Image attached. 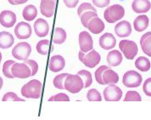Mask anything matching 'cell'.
Returning <instances> with one entry per match:
<instances>
[{
  "instance_id": "cell-35",
  "label": "cell",
  "mask_w": 151,
  "mask_h": 120,
  "mask_svg": "<svg viewBox=\"0 0 151 120\" xmlns=\"http://www.w3.org/2000/svg\"><path fill=\"white\" fill-rule=\"evenodd\" d=\"M107 68H109V67H107V66H101L100 67H99V68L95 71V79H96L98 84L104 85L103 73L106 70Z\"/></svg>"
},
{
  "instance_id": "cell-38",
  "label": "cell",
  "mask_w": 151,
  "mask_h": 120,
  "mask_svg": "<svg viewBox=\"0 0 151 120\" xmlns=\"http://www.w3.org/2000/svg\"><path fill=\"white\" fill-rule=\"evenodd\" d=\"M48 101H70V97L66 94L64 93H59L55 95L51 96Z\"/></svg>"
},
{
  "instance_id": "cell-41",
  "label": "cell",
  "mask_w": 151,
  "mask_h": 120,
  "mask_svg": "<svg viewBox=\"0 0 151 120\" xmlns=\"http://www.w3.org/2000/svg\"><path fill=\"white\" fill-rule=\"evenodd\" d=\"M110 0H93V4L98 8H104L110 5Z\"/></svg>"
},
{
  "instance_id": "cell-9",
  "label": "cell",
  "mask_w": 151,
  "mask_h": 120,
  "mask_svg": "<svg viewBox=\"0 0 151 120\" xmlns=\"http://www.w3.org/2000/svg\"><path fill=\"white\" fill-rule=\"evenodd\" d=\"M11 72L14 78H27L32 77V70L27 63L14 62L11 68Z\"/></svg>"
},
{
  "instance_id": "cell-12",
  "label": "cell",
  "mask_w": 151,
  "mask_h": 120,
  "mask_svg": "<svg viewBox=\"0 0 151 120\" xmlns=\"http://www.w3.org/2000/svg\"><path fill=\"white\" fill-rule=\"evenodd\" d=\"M16 22V14L11 10H4L0 13V24L6 27L10 28Z\"/></svg>"
},
{
  "instance_id": "cell-23",
  "label": "cell",
  "mask_w": 151,
  "mask_h": 120,
  "mask_svg": "<svg viewBox=\"0 0 151 120\" xmlns=\"http://www.w3.org/2000/svg\"><path fill=\"white\" fill-rule=\"evenodd\" d=\"M140 46L144 54L151 57V32H148L141 37Z\"/></svg>"
},
{
  "instance_id": "cell-42",
  "label": "cell",
  "mask_w": 151,
  "mask_h": 120,
  "mask_svg": "<svg viewBox=\"0 0 151 120\" xmlns=\"http://www.w3.org/2000/svg\"><path fill=\"white\" fill-rule=\"evenodd\" d=\"M63 1H64V4H65V6L69 9L75 8L79 2V0H63Z\"/></svg>"
},
{
  "instance_id": "cell-46",
  "label": "cell",
  "mask_w": 151,
  "mask_h": 120,
  "mask_svg": "<svg viewBox=\"0 0 151 120\" xmlns=\"http://www.w3.org/2000/svg\"><path fill=\"white\" fill-rule=\"evenodd\" d=\"M55 1H57V0H55Z\"/></svg>"
},
{
  "instance_id": "cell-26",
  "label": "cell",
  "mask_w": 151,
  "mask_h": 120,
  "mask_svg": "<svg viewBox=\"0 0 151 120\" xmlns=\"http://www.w3.org/2000/svg\"><path fill=\"white\" fill-rule=\"evenodd\" d=\"M37 15V9L32 4H29L24 8L22 11L23 18L27 21H32Z\"/></svg>"
},
{
  "instance_id": "cell-39",
  "label": "cell",
  "mask_w": 151,
  "mask_h": 120,
  "mask_svg": "<svg viewBox=\"0 0 151 120\" xmlns=\"http://www.w3.org/2000/svg\"><path fill=\"white\" fill-rule=\"evenodd\" d=\"M25 63H27L30 67L31 70H32V77L35 76L37 73L38 71V64L37 63V61H35L34 60H27L25 61Z\"/></svg>"
},
{
  "instance_id": "cell-25",
  "label": "cell",
  "mask_w": 151,
  "mask_h": 120,
  "mask_svg": "<svg viewBox=\"0 0 151 120\" xmlns=\"http://www.w3.org/2000/svg\"><path fill=\"white\" fill-rule=\"evenodd\" d=\"M66 38H67V34L65 29L61 27H56L54 30L53 36H52L53 43H55L56 44H62L66 40Z\"/></svg>"
},
{
  "instance_id": "cell-24",
  "label": "cell",
  "mask_w": 151,
  "mask_h": 120,
  "mask_svg": "<svg viewBox=\"0 0 151 120\" xmlns=\"http://www.w3.org/2000/svg\"><path fill=\"white\" fill-rule=\"evenodd\" d=\"M104 85L117 84L119 82V75L110 67L107 68L103 73Z\"/></svg>"
},
{
  "instance_id": "cell-45",
  "label": "cell",
  "mask_w": 151,
  "mask_h": 120,
  "mask_svg": "<svg viewBox=\"0 0 151 120\" xmlns=\"http://www.w3.org/2000/svg\"><path fill=\"white\" fill-rule=\"evenodd\" d=\"M1 61H2V54L0 52V63H1Z\"/></svg>"
},
{
  "instance_id": "cell-11",
  "label": "cell",
  "mask_w": 151,
  "mask_h": 120,
  "mask_svg": "<svg viewBox=\"0 0 151 120\" xmlns=\"http://www.w3.org/2000/svg\"><path fill=\"white\" fill-rule=\"evenodd\" d=\"M79 46L80 50L84 53H88L93 48V40L89 33L83 31L79 34Z\"/></svg>"
},
{
  "instance_id": "cell-20",
  "label": "cell",
  "mask_w": 151,
  "mask_h": 120,
  "mask_svg": "<svg viewBox=\"0 0 151 120\" xmlns=\"http://www.w3.org/2000/svg\"><path fill=\"white\" fill-rule=\"evenodd\" d=\"M14 43V38L13 35L9 33L3 31L0 33V48L3 50H6L10 48Z\"/></svg>"
},
{
  "instance_id": "cell-2",
  "label": "cell",
  "mask_w": 151,
  "mask_h": 120,
  "mask_svg": "<svg viewBox=\"0 0 151 120\" xmlns=\"http://www.w3.org/2000/svg\"><path fill=\"white\" fill-rule=\"evenodd\" d=\"M125 15V9L120 4H114L108 7L104 12V18L109 23H115L122 19Z\"/></svg>"
},
{
  "instance_id": "cell-31",
  "label": "cell",
  "mask_w": 151,
  "mask_h": 120,
  "mask_svg": "<svg viewBox=\"0 0 151 120\" xmlns=\"http://www.w3.org/2000/svg\"><path fill=\"white\" fill-rule=\"evenodd\" d=\"M67 75H68V73H62V74L56 76L54 78L53 84L56 89L61 90H65V78L67 77Z\"/></svg>"
},
{
  "instance_id": "cell-10",
  "label": "cell",
  "mask_w": 151,
  "mask_h": 120,
  "mask_svg": "<svg viewBox=\"0 0 151 120\" xmlns=\"http://www.w3.org/2000/svg\"><path fill=\"white\" fill-rule=\"evenodd\" d=\"M32 33V27L27 22L21 21L14 27V35L19 39H27L29 38Z\"/></svg>"
},
{
  "instance_id": "cell-17",
  "label": "cell",
  "mask_w": 151,
  "mask_h": 120,
  "mask_svg": "<svg viewBox=\"0 0 151 120\" xmlns=\"http://www.w3.org/2000/svg\"><path fill=\"white\" fill-rule=\"evenodd\" d=\"M115 33L119 38H127L132 33V27L130 22L127 21H122L117 23L115 27Z\"/></svg>"
},
{
  "instance_id": "cell-28",
  "label": "cell",
  "mask_w": 151,
  "mask_h": 120,
  "mask_svg": "<svg viewBox=\"0 0 151 120\" xmlns=\"http://www.w3.org/2000/svg\"><path fill=\"white\" fill-rule=\"evenodd\" d=\"M49 41L48 39H43L37 43V46H36V50L37 51L38 54L42 55V56H46L48 54L49 51Z\"/></svg>"
},
{
  "instance_id": "cell-18",
  "label": "cell",
  "mask_w": 151,
  "mask_h": 120,
  "mask_svg": "<svg viewBox=\"0 0 151 120\" xmlns=\"http://www.w3.org/2000/svg\"><path fill=\"white\" fill-rule=\"evenodd\" d=\"M132 10L137 14H144L150 11L151 4L150 0H133L132 4Z\"/></svg>"
},
{
  "instance_id": "cell-34",
  "label": "cell",
  "mask_w": 151,
  "mask_h": 120,
  "mask_svg": "<svg viewBox=\"0 0 151 120\" xmlns=\"http://www.w3.org/2000/svg\"><path fill=\"white\" fill-rule=\"evenodd\" d=\"M124 100L125 101H141L142 97L139 95V93H137V91L130 90V91L127 92Z\"/></svg>"
},
{
  "instance_id": "cell-30",
  "label": "cell",
  "mask_w": 151,
  "mask_h": 120,
  "mask_svg": "<svg viewBox=\"0 0 151 120\" xmlns=\"http://www.w3.org/2000/svg\"><path fill=\"white\" fill-rule=\"evenodd\" d=\"M77 74L82 78L84 83V88H88L93 84V78L91 72L87 70H81L77 72Z\"/></svg>"
},
{
  "instance_id": "cell-19",
  "label": "cell",
  "mask_w": 151,
  "mask_h": 120,
  "mask_svg": "<svg viewBox=\"0 0 151 120\" xmlns=\"http://www.w3.org/2000/svg\"><path fill=\"white\" fill-rule=\"evenodd\" d=\"M104 27H105L104 23L98 16L91 19L89 22H88V27H87V28L89 30V32H91L93 34L101 33L104 30Z\"/></svg>"
},
{
  "instance_id": "cell-27",
  "label": "cell",
  "mask_w": 151,
  "mask_h": 120,
  "mask_svg": "<svg viewBox=\"0 0 151 120\" xmlns=\"http://www.w3.org/2000/svg\"><path fill=\"white\" fill-rule=\"evenodd\" d=\"M135 67L137 69L141 72H148L150 70V61L148 58L144 56H140L137 58L135 61Z\"/></svg>"
},
{
  "instance_id": "cell-14",
  "label": "cell",
  "mask_w": 151,
  "mask_h": 120,
  "mask_svg": "<svg viewBox=\"0 0 151 120\" xmlns=\"http://www.w3.org/2000/svg\"><path fill=\"white\" fill-rule=\"evenodd\" d=\"M56 1L55 0H41L40 10L41 14L45 17L50 18L55 14Z\"/></svg>"
},
{
  "instance_id": "cell-16",
  "label": "cell",
  "mask_w": 151,
  "mask_h": 120,
  "mask_svg": "<svg viewBox=\"0 0 151 120\" xmlns=\"http://www.w3.org/2000/svg\"><path fill=\"white\" fill-rule=\"evenodd\" d=\"M34 30L36 35L39 38H43L48 35L49 33V26L45 20L39 18L34 22Z\"/></svg>"
},
{
  "instance_id": "cell-6",
  "label": "cell",
  "mask_w": 151,
  "mask_h": 120,
  "mask_svg": "<svg viewBox=\"0 0 151 120\" xmlns=\"http://www.w3.org/2000/svg\"><path fill=\"white\" fill-rule=\"evenodd\" d=\"M142 76L136 71L130 70L125 72L122 78V84L127 88H137L142 84Z\"/></svg>"
},
{
  "instance_id": "cell-43",
  "label": "cell",
  "mask_w": 151,
  "mask_h": 120,
  "mask_svg": "<svg viewBox=\"0 0 151 120\" xmlns=\"http://www.w3.org/2000/svg\"><path fill=\"white\" fill-rule=\"evenodd\" d=\"M27 1L28 0H8V2L11 5H20V4H23L27 3Z\"/></svg>"
},
{
  "instance_id": "cell-4",
  "label": "cell",
  "mask_w": 151,
  "mask_h": 120,
  "mask_svg": "<svg viewBox=\"0 0 151 120\" xmlns=\"http://www.w3.org/2000/svg\"><path fill=\"white\" fill-rule=\"evenodd\" d=\"M78 56H79L80 61L83 62L87 67H89V68H94L100 62V60H101L100 55L94 50L88 51L87 55H85L84 52L80 50L78 53Z\"/></svg>"
},
{
  "instance_id": "cell-40",
  "label": "cell",
  "mask_w": 151,
  "mask_h": 120,
  "mask_svg": "<svg viewBox=\"0 0 151 120\" xmlns=\"http://www.w3.org/2000/svg\"><path fill=\"white\" fill-rule=\"evenodd\" d=\"M143 91L147 95L151 97V78H147L144 83Z\"/></svg>"
},
{
  "instance_id": "cell-13",
  "label": "cell",
  "mask_w": 151,
  "mask_h": 120,
  "mask_svg": "<svg viewBox=\"0 0 151 120\" xmlns=\"http://www.w3.org/2000/svg\"><path fill=\"white\" fill-rule=\"evenodd\" d=\"M116 44L115 36L110 33H105L99 38V46L104 50H112Z\"/></svg>"
},
{
  "instance_id": "cell-1",
  "label": "cell",
  "mask_w": 151,
  "mask_h": 120,
  "mask_svg": "<svg viewBox=\"0 0 151 120\" xmlns=\"http://www.w3.org/2000/svg\"><path fill=\"white\" fill-rule=\"evenodd\" d=\"M42 83L39 80L32 79L21 88V93L23 97L30 99H39L42 93Z\"/></svg>"
},
{
  "instance_id": "cell-3",
  "label": "cell",
  "mask_w": 151,
  "mask_h": 120,
  "mask_svg": "<svg viewBox=\"0 0 151 120\" xmlns=\"http://www.w3.org/2000/svg\"><path fill=\"white\" fill-rule=\"evenodd\" d=\"M84 88V83L82 78L76 74H68L65 80V90L71 94L79 93Z\"/></svg>"
},
{
  "instance_id": "cell-7",
  "label": "cell",
  "mask_w": 151,
  "mask_h": 120,
  "mask_svg": "<svg viewBox=\"0 0 151 120\" xmlns=\"http://www.w3.org/2000/svg\"><path fill=\"white\" fill-rule=\"evenodd\" d=\"M32 53V47L27 42H21L17 43L12 50V56L20 61H27Z\"/></svg>"
},
{
  "instance_id": "cell-32",
  "label": "cell",
  "mask_w": 151,
  "mask_h": 120,
  "mask_svg": "<svg viewBox=\"0 0 151 120\" xmlns=\"http://www.w3.org/2000/svg\"><path fill=\"white\" fill-rule=\"evenodd\" d=\"M14 63V61L12 60H9L6 61L4 66H3V74L7 78H14V77L13 76L12 72H11V68H12V66Z\"/></svg>"
},
{
  "instance_id": "cell-22",
  "label": "cell",
  "mask_w": 151,
  "mask_h": 120,
  "mask_svg": "<svg viewBox=\"0 0 151 120\" xmlns=\"http://www.w3.org/2000/svg\"><path fill=\"white\" fill-rule=\"evenodd\" d=\"M149 17L145 14H142V15H138L137 18L133 21V27L134 29L138 32H144L145 29L148 28L149 27Z\"/></svg>"
},
{
  "instance_id": "cell-37",
  "label": "cell",
  "mask_w": 151,
  "mask_h": 120,
  "mask_svg": "<svg viewBox=\"0 0 151 120\" xmlns=\"http://www.w3.org/2000/svg\"><path fill=\"white\" fill-rule=\"evenodd\" d=\"M2 100L3 101H24V100L18 97V95L14 92H8V93H6L4 95Z\"/></svg>"
},
{
  "instance_id": "cell-21",
  "label": "cell",
  "mask_w": 151,
  "mask_h": 120,
  "mask_svg": "<svg viewBox=\"0 0 151 120\" xmlns=\"http://www.w3.org/2000/svg\"><path fill=\"white\" fill-rule=\"evenodd\" d=\"M123 56L119 50H111L107 55V62L110 67H118L122 62Z\"/></svg>"
},
{
  "instance_id": "cell-44",
  "label": "cell",
  "mask_w": 151,
  "mask_h": 120,
  "mask_svg": "<svg viewBox=\"0 0 151 120\" xmlns=\"http://www.w3.org/2000/svg\"><path fill=\"white\" fill-rule=\"evenodd\" d=\"M3 85H4V80H3V78L0 77V90L2 89V87H3Z\"/></svg>"
},
{
  "instance_id": "cell-36",
  "label": "cell",
  "mask_w": 151,
  "mask_h": 120,
  "mask_svg": "<svg viewBox=\"0 0 151 120\" xmlns=\"http://www.w3.org/2000/svg\"><path fill=\"white\" fill-rule=\"evenodd\" d=\"M88 10H93V11H96L97 12L96 9L93 7L91 4H89V3H83L79 6V8L77 9V14L80 16L83 13L86 12V11H88Z\"/></svg>"
},
{
  "instance_id": "cell-29",
  "label": "cell",
  "mask_w": 151,
  "mask_h": 120,
  "mask_svg": "<svg viewBox=\"0 0 151 120\" xmlns=\"http://www.w3.org/2000/svg\"><path fill=\"white\" fill-rule=\"evenodd\" d=\"M97 16H98V13L96 11H93V10H88V11L83 13L80 15V19H81V22H82L83 27L87 28L90 20L94 17H97Z\"/></svg>"
},
{
  "instance_id": "cell-8",
  "label": "cell",
  "mask_w": 151,
  "mask_h": 120,
  "mask_svg": "<svg viewBox=\"0 0 151 120\" xmlns=\"http://www.w3.org/2000/svg\"><path fill=\"white\" fill-rule=\"evenodd\" d=\"M103 95L106 101H119L122 97V90L118 86L111 84L104 90Z\"/></svg>"
},
{
  "instance_id": "cell-15",
  "label": "cell",
  "mask_w": 151,
  "mask_h": 120,
  "mask_svg": "<svg viewBox=\"0 0 151 120\" xmlns=\"http://www.w3.org/2000/svg\"><path fill=\"white\" fill-rule=\"evenodd\" d=\"M65 67V58L60 55H55L50 58L49 61V70L53 72H59L63 70Z\"/></svg>"
},
{
  "instance_id": "cell-5",
  "label": "cell",
  "mask_w": 151,
  "mask_h": 120,
  "mask_svg": "<svg viewBox=\"0 0 151 120\" xmlns=\"http://www.w3.org/2000/svg\"><path fill=\"white\" fill-rule=\"evenodd\" d=\"M119 48L127 60H133L138 53L137 43L132 40H122L119 43Z\"/></svg>"
},
{
  "instance_id": "cell-33",
  "label": "cell",
  "mask_w": 151,
  "mask_h": 120,
  "mask_svg": "<svg viewBox=\"0 0 151 120\" xmlns=\"http://www.w3.org/2000/svg\"><path fill=\"white\" fill-rule=\"evenodd\" d=\"M87 99L89 101H101L102 97L99 90L96 89H91L87 93Z\"/></svg>"
}]
</instances>
